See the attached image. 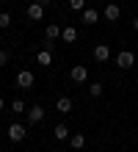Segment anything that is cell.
Wrapping results in <instances>:
<instances>
[{
	"mask_svg": "<svg viewBox=\"0 0 138 152\" xmlns=\"http://www.w3.org/2000/svg\"><path fill=\"white\" fill-rule=\"evenodd\" d=\"M116 64L122 66V69H130V66L135 64V56H133L130 50H122V53H119V56H116Z\"/></svg>",
	"mask_w": 138,
	"mask_h": 152,
	"instance_id": "7a4b0ae2",
	"label": "cell"
},
{
	"mask_svg": "<svg viewBox=\"0 0 138 152\" xmlns=\"http://www.w3.org/2000/svg\"><path fill=\"white\" fill-rule=\"evenodd\" d=\"M36 3H39V6H44V8H47V6L53 3V0H36Z\"/></svg>",
	"mask_w": 138,
	"mask_h": 152,
	"instance_id": "44dd1931",
	"label": "cell"
},
{
	"mask_svg": "<svg viewBox=\"0 0 138 152\" xmlns=\"http://www.w3.org/2000/svg\"><path fill=\"white\" fill-rule=\"evenodd\" d=\"M8 61H11V53H8V50H0V66H6Z\"/></svg>",
	"mask_w": 138,
	"mask_h": 152,
	"instance_id": "ffe728a7",
	"label": "cell"
},
{
	"mask_svg": "<svg viewBox=\"0 0 138 152\" xmlns=\"http://www.w3.org/2000/svg\"><path fill=\"white\" fill-rule=\"evenodd\" d=\"M69 8L72 11H83L86 8V0H69Z\"/></svg>",
	"mask_w": 138,
	"mask_h": 152,
	"instance_id": "ac0fdd59",
	"label": "cell"
},
{
	"mask_svg": "<svg viewBox=\"0 0 138 152\" xmlns=\"http://www.w3.org/2000/svg\"><path fill=\"white\" fill-rule=\"evenodd\" d=\"M99 20V11H97V8H83V22H86V25H94Z\"/></svg>",
	"mask_w": 138,
	"mask_h": 152,
	"instance_id": "8fae6325",
	"label": "cell"
},
{
	"mask_svg": "<svg viewBox=\"0 0 138 152\" xmlns=\"http://www.w3.org/2000/svg\"><path fill=\"white\" fill-rule=\"evenodd\" d=\"M72 108H75V102H72L69 97H61V100L55 102V111L58 113H72Z\"/></svg>",
	"mask_w": 138,
	"mask_h": 152,
	"instance_id": "30bf717a",
	"label": "cell"
},
{
	"mask_svg": "<svg viewBox=\"0 0 138 152\" xmlns=\"http://www.w3.org/2000/svg\"><path fill=\"white\" fill-rule=\"evenodd\" d=\"M3 108H6V102H3V97H0V111H3Z\"/></svg>",
	"mask_w": 138,
	"mask_h": 152,
	"instance_id": "603a6c76",
	"label": "cell"
},
{
	"mask_svg": "<svg viewBox=\"0 0 138 152\" xmlns=\"http://www.w3.org/2000/svg\"><path fill=\"white\" fill-rule=\"evenodd\" d=\"M133 31H138V20H133Z\"/></svg>",
	"mask_w": 138,
	"mask_h": 152,
	"instance_id": "7402d4cb",
	"label": "cell"
},
{
	"mask_svg": "<svg viewBox=\"0 0 138 152\" xmlns=\"http://www.w3.org/2000/svg\"><path fill=\"white\" fill-rule=\"evenodd\" d=\"M44 119V108H42V105H33V108H28V122H31V124H39Z\"/></svg>",
	"mask_w": 138,
	"mask_h": 152,
	"instance_id": "8992f818",
	"label": "cell"
},
{
	"mask_svg": "<svg viewBox=\"0 0 138 152\" xmlns=\"http://www.w3.org/2000/svg\"><path fill=\"white\" fill-rule=\"evenodd\" d=\"M25 136H28V130H25V124H8V138H11L14 144H17V141H22Z\"/></svg>",
	"mask_w": 138,
	"mask_h": 152,
	"instance_id": "6da1fadb",
	"label": "cell"
},
{
	"mask_svg": "<svg viewBox=\"0 0 138 152\" xmlns=\"http://www.w3.org/2000/svg\"><path fill=\"white\" fill-rule=\"evenodd\" d=\"M11 113H25V102L22 100H14L11 102Z\"/></svg>",
	"mask_w": 138,
	"mask_h": 152,
	"instance_id": "e0dca14e",
	"label": "cell"
},
{
	"mask_svg": "<svg viewBox=\"0 0 138 152\" xmlns=\"http://www.w3.org/2000/svg\"><path fill=\"white\" fill-rule=\"evenodd\" d=\"M36 61H39L42 66H50V64H53V56H50V50H44V47H42V53L36 56Z\"/></svg>",
	"mask_w": 138,
	"mask_h": 152,
	"instance_id": "9a60e30c",
	"label": "cell"
},
{
	"mask_svg": "<svg viewBox=\"0 0 138 152\" xmlns=\"http://www.w3.org/2000/svg\"><path fill=\"white\" fill-rule=\"evenodd\" d=\"M17 86H20V88H31L33 86V72H31V69H22V72L17 75Z\"/></svg>",
	"mask_w": 138,
	"mask_h": 152,
	"instance_id": "3957f363",
	"label": "cell"
},
{
	"mask_svg": "<svg viewBox=\"0 0 138 152\" xmlns=\"http://www.w3.org/2000/svg\"><path fill=\"white\" fill-rule=\"evenodd\" d=\"M119 17H122V8H119L116 3H108V6H105V20H108V22H116Z\"/></svg>",
	"mask_w": 138,
	"mask_h": 152,
	"instance_id": "ba28073f",
	"label": "cell"
},
{
	"mask_svg": "<svg viewBox=\"0 0 138 152\" xmlns=\"http://www.w3.org/2000/svg\"><path fill=\"white\" fill-rule=\"evenodd\" d=\"M61 39L72 44V42H75V39H77V28H72V25H69V28H64V33H61Z\"/></svg>",
	"mask_w": 138,
	"mask_h": 152,
	"instance_id": "5bb4252c",
	"label": "cell"
},
{
	"mask_svg": "<svg viewBox=\"0 0 138 152\" xmlns=\"http://www.w3.org/2000/svg\"><path fill=\"white\" fill-rule=\"evenodd\" d=\"M42 17H44V6H39V3H36V0H33V3L28 6V20H33V22H39Z\"/></svg>",
	"mask_w": 138,
	"mask_h": 152,
	"instance_id": "277c9868",
	"label": "cell"
},
{
	"mask_svg": "<svg viewBox=\"0 0 138 152\" xmlns=\"http://www.w3.org/2000/svg\"><path fill=\"white\" fill-rule=\"evenodd\" d=\"M69 147H72V149H83V147H86V136H83V133L69 136Z\"/></svg>",
	"mask_w": 138,
	"mask_h": 152,
	"instance_id": "7c38bea8",
	"label": "cell"
},
{
	"mask_svg": "<svg viewBox=\"0 0 138 152\" xmlns=\"http://www.w3.org/2000/svg\"><path fill=\"white\" fill-rule=\"evenodd\" d=\"M61 33H64V28H61V25H55V22H50L47 28H44V39H50V42H55V39L61 36Z\"/></svg>",
	"mask_w": 138,
	"mask_h": 152,
	"instance_id": "9c48e42d",
	"label": "cell"
},
{
	"mask_svg": "<svg viewBox=\"0 0 138 152\" xmlns=\"http://www.w3.org/2000/svg\"><path fill=\"white\" fill-rule=\"evenodd\" d=\"M108 58H110V47H108V44H97V47H94V61L105 64Z\"/></svg>",
	"mask_w": 138,
	"mask_h": 152,
	"instance_id": "52a82bcc",
	"label": "cell"
},
{
	"mask_svg": "<svg viewBox=\"0 0 138 152\" xmlns=\"http://www.w3.org/2000/svg\"><path fill=\"white\" fill-rule=\"evenodd\" d=\"M69 77L75 80V83H86L88 69H86V66H72V69H69Z\"/></svg>",
	"mask_w": 138,
	"mask_h": 152,
	"instance_id": "5b68a950",
	"label": "cell"
},
{
	"mask_svg": "<svg viewBox=\"0 0 138 152\" xmlns=\"http://www.w3.org/2000/svg\"><path fill=\"white\" fill-rule=\"evenodd\" d=\"M88 94L91 97H102V83H91L88 86Z\"/></svg>",
	"mask_w": 138,
	"mask_h": 152,
	"instance_id": "2e32d148",
	"label": "cell"
},
{
	"mask_svg": "<svg viewBox=\"0 0 138 152\" xmlns=\"http://www.w3.org/2000/svg\"><path fill=\"white\" fill-rule=\"evenodd\" d=\"M53 136H55V141H66L69 138V127H66V124H55Z\"/></svg>",
	"mask_w": 138,
	"mask_h": 152,
	"instance_id": "4fadbf2b",
	"label": "cell"
},
{
	"mask_svg": "<svg viewBox=\"0 0 138 152\" xmlns=\"http://www.w3.org/2000/svg\"><path fill=\"white\" fill-rule=\"evenodd\" d=\"M8 25H11V14H6V11H3V14H0V28L6 31Z\"/></svg>",
	"mask_w": 138,
	"mask_h": 152,
	"instance_id": "d6986e66",
	"label": "cell"
}]
</instances>
